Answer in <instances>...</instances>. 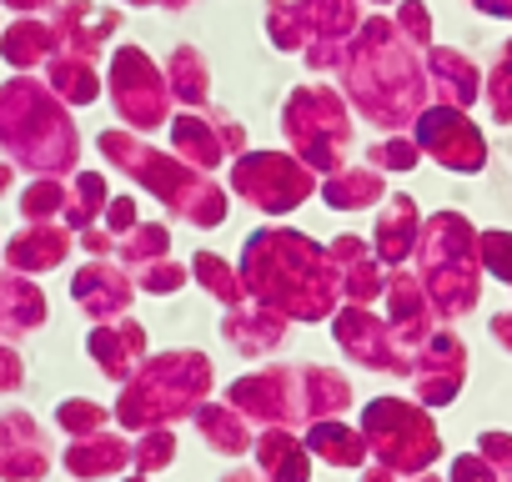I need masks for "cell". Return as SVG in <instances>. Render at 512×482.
Returning a JSON list of instances; mask_svg holds the SVG:
<instances>
[{
	"mask_svg": "<svg viewBox=\"0 0 512 482\" xmlns=\"http://www.w3.org/2000/svg\"><path fill=\"white\" fill-rule=\"evenodd\" d=\"M342 91H347V106L382 126V131H402L422 116L427 106V66L417 61V46L397 31V21L387 16H367L347 51H342Z\"/></svg>",
	"mask_w": 512,
	"mask_h": 482,
	"instance_id": "cell-1",
	"label": "cell"
},
{
	"mask_svg": "<svg viewBox=\"0 0 512 482\" xmlns=\"http://www.w3.org/2000/svg\"><path fill=\"white\" fill-rule=\"evenodd\" d=\"M236 272L246 282V297L282 312L287 322H322L337 312V297H342L332 257L312 247L302 231H282V226L251 231Z\"/></svg>",
	"mask_w": 512,
	"mask_h": 482,
	"instance_id": "cell-2",
	"label": "cell"
},
{
	"mask_svg": "<svg viewBox=\"0 0 512 482\" xmlns=\"http://www.w3.org/2000/svg\"><path fill=\"white\" fill-rule=\"evenodd\" d=\"M477 231L457 216V211H437L432 221H422L417 236V282L432 302V312L442 322L462 317L477 307Z\"/></svg>",
	"mask_w": 512,
	"mask_h": 482,
	"instance_id": "cell-3",
	"label": "cell"
},
{
	"mask_svg": "<svg viewBox=\"0 0 512 482\" xmlns=\"http://www.w3.org/2000/svg\"><path fill=\"white\" fill-rule=\"evenodd\" d=\"M101 151L126 171L136 176L141 186H151L176 216H186L191 226H221L226 221V191L211 181V171H196L191 161H176V156H161L151 151L146 141L126 136V131H106L101 136Z\"/></svg>",
	"mask_w": 512,
	"mask_h": 482,
	"instance_id": "cell-4",
	"label": "cell"
},
{
	"mask_svg": "<svg viewBox=\"0 0 512 482\" xmlns=\"http://www.w3.org/2000/svg\"><path fill=\"white\" fill-rule=\"evenodd\" d=\"M211 392V362L201 352H166L156 362H146V372L126 387L121 397V422L126 427H161V422H181L196 417V407Z\"/></svg>",
	"mask_w": 512,
	"mask_h": 482,
	"instance_id": "cell-5",
	"label": "cell"
},
{
	"mask_svg": "<svg viewBox=\"0 0 512 482\" xmlns=\"http://www.w3.org/2000/svg\"><path fill=\"white\" fill-rule=\"evenodd\" d=\"M282 131H287L297 161L332 176L352 146V106L332 86H297L282 106Z\"/></svg>",
	"mask_w": 512,
	"mask_h": 482,
	"instance_id": "cell-6",
	"label": "cell"
},
{
	"mask_svg": "<svg viewBox=\"0 0 512 482\" xmlns=\"http://www.w3.org/2000/svg\"><path fill=\"white\" fill-rule=\"evenodd\" d=\"M362 437L377 452L382 467H392L397 477H422L437 457H442V437L432 427V412L422 402H402V397H377L362 412Z\"/></svg>",
	"mask_w": 512,
	"mask_h": 482,
	"instance_id": "cell-7",
	"label": "cell"
},
{
	"mask_svg": "<svg viewBox=\"0 0 512 482\" xmlns=\"http://www.w3.org/2000/svg\"><path fill=\"white\" fill-rule=\"evenodd\" d=\"M317 171L287 151H241L231 161V191L256 211H292L312 196Z\"/></svg>",
	"mask_w": 512,
	"mask_h": 482,
	"instance_id": "cell-8",
	"label": "cell"
},
{
	"mask_svg": "<svg viewBox=\"0 0 512 482\" xmlns=\"http://www.w3.org/2000/svg\"><path fill=\"white\" fill-rule=\"evenodd\" d=\"M226 402L262 427H312V407H307V367H267L251 372L241 382H231Z\"/></svg>",
	"mask_w": 512,
	"mask_h": 482,
	"instance_id": "cell-9",
	"label": "cell"
},
{
	"mask_svg": "<svg viewBox=\"0 0 512 482\" xmlns=\"http://www.w3.org/2000/svg\"><path fill=\"white\" fill-rule=\"evenodd\" d=\"M111 101H116L121 121H131L141 131L146 126H166L171 121V106H176L166 71H156L151 56L136 51V46H121L116 61H111Z\"/></svg>",
	"mask_w": 512,
	"mask_h": 482,
	"instance_id": "cell-10",
	"label": "cell"
},
{
	"mask_svg": "<svg viewBox=\"0 0 512 482\" xmlns=\"http://www.w3.org/2000/svg\"><path fill=\"white\" fill-rule=\"evenodd\" d=\"M412 141L447 171H482L487 166V141L472 126V116L457 106H437V101L422 106V116L412 121Z\"/></svg>",
	"mask_w": 512,
	"mask_h": 482,
	"instance_id": "cell-11",
	"label": "cell"
},
{
	"mask_svg": "<svg viewBox=\"0 0 512 482\" xmlns=\"http://www.w3.org/2000/svg\"><path fill=\"white\" fill-rule=\"evenodd\" d=\"M166 126H171L176 156L191 161L196 171H216V166H226V161H236V156L246 151V131H241L226 111H211V116L181 111V116H171Z\"/></svg>",
	"mask_w": 512,
	"mask_h": 482,
	"instance_id": "cell-12",
	"label": "cell"
},
{
	"mask_svg": "<svg viewBox=\"0 0 512 482\" xmlns=\"http://www.w3.org/2000/svg\"><path fill=\"white\" fill-rule=\"evenodd\" d=\"M332 332H337V342H342V352H347L352 362H362V367H372V372H397V377L412 372V352L397 342L392 322L372 317L367 307L347 302V307L337 312Z\"/></svg>",
	"mask_w": 512,
	"mask_h": 482,
	"instance_id": "cell-13",
	"label": "cell"
},
{
	"mask_svg": "<svg viewBox=\"0 0 512 482\" xmlns=\"http://www.w3.org/2000/svg\"><path fill=\"white\" fill-rule=\"evenodd\" d=\"M412 387L422 407H447L467 382V347L457 332H432L422 347H412Z\"/></svg>",
	"mask_w": 512,
	"mask_h": 482,
	"instance_id": "cell-14",
	"label": "cell"
},
{
	"mask_svg": "<svg viewBox=\"0 0 512 482\" xmlns=\"http://www.w3.org/2000/svg\"><path fill=\"white\" fill-rule=\"evenodd\" d=\"M327 257L337 267V282H342V297L347 302L367 307V302H377L387 292V267L372 257V247H367L362 236H337L332 247H327Z\"/></svg>",
	"mask_w": 512,
	"mask_h": 482,
	"instance_id": "cell-15",
	"label": "cell"
},
{
	"mask_svg": "<svg viewBox=\"0 0 512 482\" xmlns=\"http://www.w3.org/2000/svg\"><path fill=\"white\" fill-rule=\"evenodd\" d=\"M387 322H392V332H397V342L412 352V347H422L427 337H432V302H427V292H422V282L412 277V272H392L387 277Z\"/></svg>",
	"mask_w": 512,
	"mask_h": 482,
	"instance_id": "cell-16",
	"label": "cell"
},
{
	"mask_svg": "<svg viewBox=\"0 0 512 482\" xmlns=\"http://www.w3.org/2000/svg\"><path fill=\"white\" fill-rule=\"evenodd\" d=\"M427 91L437 106H457L467 111L477 96H482V71L462 56V51H447V46H427Z\"/></svg>",
	"mask_w": 512,
	"mask_h": 482,
	"instance_id": "cell-17",
	"label": "cell"
},
{
	"mask_svg": "<svg viewBox=\"0 0 512 482\" xmlns=\"http://www.w3.org/2000/svg\"><path fill=\"white\" fill-rule=\"evenodd\" d=\"M221 337L241 352V357H267L272 347H282V337H287V317L282 312H272V307H226V322H221Z\"/></svg>",
	"mask_w": 512,
	"mask_h": 482,
	"instance_id": "cell-18",
	"label": "cell"
},
{
	"mask_svg": "<svg viewBox=\"0 0 512 482\" xmlns=\"http://www.w3.org/2000/svg\"><path fill=\"white\" fill-rule=\"evenodd\" d=\"M417 236H422V211L412 196H392V206L377 216V241H372V257L382 267H402L417 252Z\"/></svg>",
	"mask_w": 512,
	"mask_h": 482,
	"instance_id": "cell-19",
	"label": "cell"
},
{
	"mask_svg": "<svg viewBox=\"0 0 512 482\" xmlns=\"http://www.w3.org/2000/svg\"><path fill=\"white\" fill-rule=\"evenodd\" d=\"M322 201L332 211H362L372 201H387V181L377 166H337L332 176H322Z\"/></svg>",
	"mask_w": 512,
	"mask_h": 482,
	"instance_id": "cell-20",
	"label": "cell"
},
{
	"mask_svg": "<svg viewBox=\"0 0 512 482\" xmlns=\"http://www.w3.org/2000/svg\"><path fill=\"white\" fill-rule=\"evenodd\" d=\"M196 432H201V442H206L211 452H226V457H241V452L256 447L251 422H246L231 402H201V407H196Z\"/></svg>",
	"mask_w": 512,
	"mask_h": 482,
	"instance_id": "cell-21",
	"label": "cell"
},
{
	"mask_svg": "<svg viewBox=\"0 0 512 482\" xmlns=\"http://www.w3.org/2000/svg\"><path fill=\"white\" fill-rule=\"evenodd\" d=\"M256 462H262V472L272 482H307V472H312V452H307V442L292 437V427H267L256 437Z\"/></svg>",
	"mask_w": 512,
	"mask_h": 482,
	"instance_id": "cell-22",
	"label": "cell"
},
{
	"mask_svg": "<svg viewBox=\"0 0 512 482\" xmlns=\"http://www.w3.org/2000/svg\"><path fill=\"white\" fill-rule=\"evenodd\" d=\"M307 452L322 457V462H332V467H362V457L372 447H367L362 427H347V422L327 417V422H312L307 427Z\"/></svg>",
	"mask_w": 512,
	"mask_h": 482,
	"instance_id": "cell-23",
	"label": "cell"
},
{
	"mask_svg": "<svg viewBox=\"0 0 512 482\" xmlns=\"http://www.w3.org/2000/svg\"><path fill=\"white\" fill-rule=\"evenodd\" d=\"M166 81H171V101L181 111H201L211 101V71H206V56L191 51V46H176L171 61H166Z\"/></svg>",
	"mask_w": 512,
	"mask_h": 482,
	"instance_id": "cell-24",
	"label": "cell"
},
{
	"mask_svg": "<svg viewBox=\"0 0 512 482\" xmlns=\"http://www.w3.org/2000/svg\"><path fill=\"white\" fill-rule=\"evenodd\" d=\"M312 41H352L362 26V0H302Z\"/></svg>",
	"mask_w": 512,
	"mask_h": 482,
	"instance_id": "cell-25",
	"label": "cell"
},
{
	"mask_svg": "<svg viewBox=\"0 0 512 482\" xmlns=\"http://www.w3.org/2000/svg\"><path fill=\"white\" fill-rule=\"evenodd\" d=\"M191 277H196L221 307H241V302H246V282H241V272H236L231 262H221L216 252H196V257H191Z\"/></svg>",
	"mask_w": 512,
	"mask_h": 482,
	"instance_id": "cell-26",
	"label": "cell"
},
{
	"mask_svg": "<svg viewBox=\"0 0 512 482\" xmlns=\"http://www.w3.org/2000/svg\"><path fill=\"white\" fill-rule=\"evenodd\" d=\"M96 357H101V367L111 372V377H126L136 362H141V352H146V332L136 327V322H126L121 332H96Z\"/></svg>",
	"mask_w": 512,
	"mask_h": 482,
	"instance_id": "cell-27",
	"label": "cell"
},
{
	"mask_svg": "<svg viewBox=\"0 0 512 482\" xmlns=\"http://www.w3.org/2000/svg\"><path fill=\"white\" fill-rule=\"evenodd\" d=\"M267 36L277 51H307L312 26H307L302 0H267Z\"/></svg>",
	"mask_w": 512,
	"mask_h": 482,
	"instance_id": "cell-28",
	"label": "cell"
},
{
	"mask_svg": "<svg viewBox=\"0 0 512 482\" xmlns=\"http://www.w3.org/2000/svg\"><path fill=\"white\" fill-rule=\"evenodd\" d=\"M482 96H487L492 121H507V126H512V41L497 51L492 71L482 76Z\"/></svg>",
	"mask_w": 512,
	"mask_h": 482,
	"instance_id": "cell-29",
	"label": "cell"
},
{
	"mask_svg": "<svg viewBox=\"0 0 512 482\" xmlns=\"http://www.w3.org/2000/svg\"><path fill=\"white\" fill-rule=\"evenodd\" d=\"M81 297H86L96 312H121V307L131 302V287H126V277H121V272L91 267V272L81 277Z\"/></svg>",
	"mask_w": 512,
	"mask_h": 482,
	"instance_id": "cell-30",
	"label": "cell"
},
{
	"mask_svg": "<svg viewBox=\"0 0 512 482\" xmlns=\"http://www.w3.org/2000/svg\"><path fill=\"white\" fill-rule=\"evenodd\" d=\"M417 156H422V146H417L412 136L392 131L387 141H377V146L367 151V166H377V171H412V166H417Z\"/></svg>",
	"mask_w": 512,
	"mask_h": 482,
	"instance_id": "cell-31",
	"label": "cell"
},
{
	"mask_svg": "<svg viewBox=\"0 0 512 482\" xmlns=\"http://www.w3.org/2000/svg\"><path fill=\"white\" fill-rule=\"evenodd\" d=\"M126 257L151 267V262H166L171 257V231L166 226H136V236L126 241Z\"/></svg>",
	"mask_w": 512,
	"mask_h": 482,
	"instance_id": "cell-32",
	"label": "cell"
},
{
	"mask_svg": "<svg viewBox=\"0 0 512 482\" xmlns=\"http://www.w3.org/2000/svg\"><path fill=\"white\" fill-rule=\"evenodd\" d=\"M477 257H482V267L492 277H502L512 287V236L507 231H482L477 236Z\"/></svg>",
	"mask_w": 512,
	"mask_h": 482,
	"instance_id": "cell-33",
	"label": "cell"
},
{
	"mask_svg": "<svg viewBox=\"0 0 512 482\" xmlns=\"http://www.w3.org/2000/svg\"><path fill=\"white\" fill-rule=\"evenodd\" d=\"M56 81H61V91L71 96V101H91L101 86H96V71L86 66V61H56Z\"/></svg>",
	"mask_w": 512,
	"mask_h": 482,
	"instance_id": "cell-34",
	"label": "cell"
},
{
	"mask_svg": "<svg viewBox=\"0 0 512 482\" xmlns=\"http://www.w3.org/2000/svg\"><path fill=\"white\" fill-rule=\"evenodd\" d=\"M397 31L412 46H432V11L422 6V0H402V6H397Z\"/></svg>",
	"mask_w": 512,
	"mask_h": 482,
	"instance_id": "cell-35",
	"label": "cell"
},
{
	"mask_svg": "<svg viewBox=\"0 0 512 482\" xmlns=\"http://www.w3.org/2000/svg\"><path fill=\"white\" fill-rule=\"evenodd\" d=\"M186 277H191V267H186V262H176V257L141 267V287H146V292H161V297H166V292H176Z\"/></svg>",
	"mask_w": 512,
	"mask_h": 482,
	"instance_id": "cell-36",
	"label": "cell"
},
{
	"mask_svg": "<svg viewBox=\"0 0 512 482\" xmlns=\"http://www.w3.org/2000/svg\"><path fill=\"white\" fill-rule=\"evenodd\" d=\"M136 462H141L146 472H156V467L176 462V437H171L166 427H151V432L141 437V447H136Z\"/></svg>",
	"mask_w": 512,
	"mask_h": 482,
	"instance_id": "cell-37",
	"label": "cell"
},
{
	"mask_svg": "<svg viewBox=\"0 0 512 482\" xmlns=\"http://www.w3.org/2000/svg\"><path fill=\"white\" fill-rule=\"evenodd\" d=\"M477 452L497 467L502 482H512V437H507V432H482V437H477Z\"/></svg>",
	"mask_w": 512,
	"mask_h": 482,
	"instance_id": "cell-38",
	"label": "cell"
},
{
	"mask_svg": "<svg viewBox=\"0 0 512 482\" xmlns=\"http://www.w3.org/2000/svg\"><path fill=\"white\" fill-rule=\"evenodd\" d=\"M46 41H51V36H46L41 26H21V31H11L6 56H11V61H36V56L46 51Z\"/></svg>",
	"mask_w": 512,
	"mask_h": 482,
	"instance_id": "cell-39",
	"label": "cell"
},
{
	"mask_svg": "<svg viewBox=\"0 0 512 482\" xmlns=\"http://www.w3.org/2000/svg\"><path fill=\"white\" fill-rule=\"evenodd\" d=\"M131 462V447L126 442H101L91 457H76L81 472H111V467H126Z\"/></svg>",
	"mask_w": 512,
	"mask_h": 482,
	"instance_id": "cell-40",
	"label": "cell"
},
{
	"mask_svg": "<svg viewBox=\"0 0 512 482\" xmlns=\"http://www.w3.org/2000/svg\"><path fill=\"white\" fill-rule=\"evenodd\" d=\"M447 482H502V477H497V467H492L482 452H467V457L452 462V477H447Z\"/></svg>",
	"mask_w": 512,
	"mask_h": 482,
	"instance_id": "cell-41",
	"label": "cell"
},
{
	"mask_svg": "<svg viewBox=\"0 0 512 482\" xmlns=\"http://www.w3.org/2000/svg\"><path fill=\"white\" fill-rule=\"evenodd\" d=\"M342 51H347V41H307V66L312 71H337L342 66Z\"/></svg>",
	"mask_w": 512,
	"mask_h": 482,
	"instance_id": "cell-42",
	"label": "cell"
},
{
	"mask_svg": "<svg viewBox=\"0 0 512 482\" xmlns=\"http://www.w3.org/2000/svg\"><path fill=\"white\" fill-rule=\"evenodd\" d=\"M111 226H116V231H131V226H136V201H116V206H111Z\"/></svg>",
	"mask_w": 512,
	"mask_h": 482,
	"instance_id": "cell-43",
	"label": "cell"
},
{
	"mask_svg": "<svg viewBox=\"0 0 512 482\" xmlns=\"http://www.w3.org/2000/svg\"><path fill=\"white\" fill-rule=\"evenodd\" d=\"M482 16H497V21H512V0H472Z\"/></svg>",
	"mask_w": 512,
	"mask_h": 482,
	"instance_id": "cell-44",
	"label": "cell"
},
{
	"mask_svg": "<svg viewBox=\"0 0 512 482\" xmlns=\"http://www.w3.org/2000/svg\"><path fill=\"white\" fill-rule=\"evenodd\" d=\"M492 337L512 352V312H497V317H492Z\"/></svg>",
	"mask_w": 512,
	"mask_h": 482,
	"instance_id": "cell-45",
	"label": "cell"
},
{
	"mask_svg": "<svg viewBox=\"0 0 512 482\" xmlns=\"http://www.w3.org/2000/svg\"><path fill=\"white\" fill-rule=\"evenodd\" d=\"M66 422H81V427H91V422H101V407H66Z\"/></svg>",
	"mask_w": 512,
	"mask_h": 482,
	"instance_id": "cell-46",
	"label": "cell"
},
{
	"mask_svg": "<svg viewBox=\"0 0 512 482\" xmlns=\"http://www.w3.org/2000/svg\"><path fill=\"white\" fill-rule=\"evenodd\" d=\"M362 482H397V472L392 467H372V472H362Z\"/></svg>",
	"mask_w": 512,
	"mask_h": 482,
	"instance_id": "cell-47",
	"label": "cell"
},
{
	"mask_svg": "<svg viewBox=\"0 0 512 482\" xmlns=\"http://www.w3.org/2000/svg\"><path fill=\"white\" fill-rule=\"evenodd\" d=\"M221 482H267V477H256V472H226Z\"/></svg>",
	"mask_w": 512,
	"mask_h": 482,
	"instance_id": "cell-48",
	"label": "cell"
},
{
	"mask_svg": "<svg viewBox=\"0 0 512 482\" xmlns=\"http://www.w3.org/2000/svg\"><path fill=\"white\" fill-rule=\"evenodd\" d=\"M156 6H171V11H181V6H191V0H156Z\"/></svg>",
	"mask_w": 512,
	"mask_h": 482,
	"instance_id": "cell-49",
	"label": "cell"
},
{
	"mask_svg": "<svg viewBox=\"0 0 512 482\" xmlns=\"http://www.w3.org/2000/svg\"><path fill=\"white\" fill-rule=\"evenodd\" d=\"M11 6H46V0H11Z\"/></svg>",
	"mask_w": 512,
	"mask_h": 482,
	"instance_id": "cell-50",
	"label": "cell"
},
{
	"mask_svg": "<svg viewBox=\"0 0 512 482\" xmlns=\"http://www.w3.org/2000/svg\"><path fill=\"white\" fill-rule=\"evenodd\" d=\"M417 482H437V477H427V472H422V477H417Z\"/></svg>",
	"mask_w": 512,
	"mask_h": 482,
	"instance_id": "cell-51",
	"label": "cell"
},
{
	"mask_svg": "<svg viewBox=\"0 0 512 482\" xmlns=\"http://www.w3.org/2000/svg\"><path fill=\"white\" fill-rule=\"evenodd\" d=\"M131 6H151V0H131Z\"/></svg>",
	"mask_w": 512,
	"mask_h": 482,
	"instance_id": "cell-52",
	"label": "cell"
},
{
	"mask_svg": "<svg viewBox=\"0 0 512 482\" xmlns=\"http://www.w3.org/2000/svg\"><path fill=\"white\" fill-rule=\"evenodd\" d=\"M136 482H141V477H136Z\"/></svg>",
	"mask_w": 512,
	"mask_h": 482,
	"instance_id": "cell-53",
	"label": "cell"
}]
</instances>
